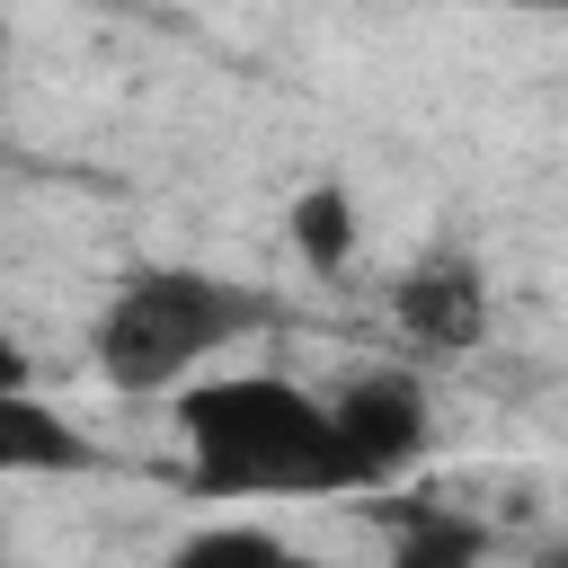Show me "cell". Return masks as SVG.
Wrapping results in <instances>:
<instances>
[{
    "label": "cell",
    "instance_id": "cell-4",
    "mask_svg": "<svg viewBox=\"0 0 568 568\" xmlns=\"http://www.w3.org/2000/svg\"><path fill=\"white\" fill-rule=\"evenodd\" d=\"M390 311H399V328H408L426 355H470V346L488 337V275H479V257L435 248V257H417V266L399 275Z\"/></svg>",
    "mask_w": 568,
    "mask_h": 568
},
{
    "label": "cell",
    "instance_id": "cell-7",
    "mask_svg": "<svg viewBox=\"0 0 568 568\" xmlns=\"http://www.w3.org/2000/svg\"><path fill=\"white\" fill-rule=\"evenodd\" d=\"M399 559H408V568H453V559H479V532H470V524L426 515L417 532H399Z\"/></svg>",
    "mask_w": 568,
    "mask_h": 568
},
{
    "label": "cell",
    "instance_id": "cell-10",
    "mask_svg": "<svg viewBox=\"0 0 568 568\" xmlns=\"http://www.w3.org/2000/svg\"><path fill=\"white\" fill-rule=\"evenodd\" d=\"M453 9H532V0H453Z\"/></svg>",
    "mask_w": 568,
    "mask_h": 568
},
{
    "label": "cell",
    "instance_id": "cell-3",
    "mask_svg": "<svg viewBox=\"0 0 568 568\" xmlns=\"http://www.w3.org/2000/svg\"><path fill=\"white\" fill-rule=\"evenodd\" d=\"M328 426H337V453H346L355 488H390L426 453V390L408 373H355L328 399Z\"/></svg>",
    "mask_w": 568,
    "mask_h": 568
},
{
    "label": "cell",
    "instance_id": "cell-9",
    "mask_svg": "<svg viewBox=\"0 0 568 568\" xmlns=\"http://www.w3.org/2000/svg\"><path fill=\"white\" fill-rule=\"evenodd\" d=\"M18 382H36V364H27V346L0 328V390H18Z\"/></svg>",
    "mask_w": 568,
    "mask_h": 568
},
{
    "label": "cell",
    "instance_id": "cell-8",
    "mask_svg": "<svg viewBox=\"0 0 568 568\" xmlns=\"http://www.w3.org/2000/svg\"><path fill=\"white\" fill-rule=\"evenodd\" d=\"M186 559H284V541L275 532H195Z\"/></svg>",
    "mask_w": 568,
    "mask_h": 568
},
{
    "label": "cell",
    "instance_id": "cell-5",
    "mask_svg": "<svg viewBox=\"0 0 568 568\" xmlns=\"http://www.w3.org/2000/svg\"><path fill=\"white\" fill-rule=\"evenodd\" d=\"M89 462H98L89 435H80L53 399H36V382L0 390V479H71V470H89Z\"/></svg>",
    "mask_w": 568,
    "mask_h": 568
},
{
    "label": "cell",
    "instance_id": "cell-6",
    "mask_svg": "<svg viewBox=\"0 0 568 568\" xmlns=\"http://www.w3.org/2000/svg\"><path fill=\"white\" fill-rule=\"evenodd\" d=\"M284 240L302 248L311 275H346V266H355V195H346L337 178L302 186V195L284 204Z\"/></svg>",
    "mask_w": 568,
    "mask_h": 568
},
{
    "label": "cell",
    "instance_id": "cell-2",
    "mask_svg": "<svg viewBox=\"0 0 568 568\" xmlns=\"http://www.w3.org/2000/svg\"><path fill=\"white\" fill-rule=\"evenodd\" d=\"M257 328V293L231 284V275H204V266H133L98 328H89V355L115 390H178L195 382L222 346H240Z\"/></svg>",
    "mask_w": 568,
    "mask_h": 568
},
{
    "label": "cell",
    "instance_id": "cell-1",
    "mask_svg": "<svg viewBox=\"0 0 568 568\" xmlns=\"http://www.w3.org/2000/svg\"><path fill=\"white\" fill-rule=\"evenodd\" d=\"M178 444L195 497H346L328 399L284 373H204L178 382Z\"/></svg>",
    "mask_w": 568,
    "mask_h": 568
}]
</instances>
